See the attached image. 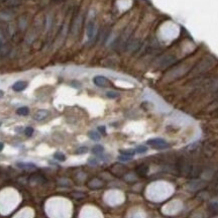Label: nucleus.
Segmentation results:
<instances>
[{
	"label": "nucleus",
	"mask_w": 218,
	"mask_h": 218,
	"mask_svg": "<svg viewBox=\"0 0 218 218\" xmlns=\"http://www.w3.org/2000/svg\"><path fill=\"white\" fill-rule=\"evenodd\" d=\"M214 64H215V60L212 57H206L196 65V67L194 68V73L205 72V71L209 70L211 67H213Z\"/></svg>",
	"instance_id": "f257e3e1"
},
{
	"label": "nucleus",
	"mask_w": 218,
	"mask_h": 218,
	"mask_svg": "<svg viewBox=\"0 0 218 218\" xmlns=\"http://www.w3.org/2000/svg\"><path fill=\"white\" fill-rule=\"evenodd\" d=\"M146 144L148 146H152L156 150H164V148H169V144L166 141L164 138H160V137H156V138H150L146 141Z\"/></svg>",
	"instance_id": "f03ea898"
},
{
	"label": "nucleus",
	"mask_w": 218,
	"mask_h": 218,
	"mask_svg": "<svg viewBox=\"0 0 218 218\" xmlns=\"http://www.w3.org/2000/svg\"><path fill=\"white\" fill-rule=\"evenodd\" d=\"M93 83H94L96 86L101 87V88H105L109 85V81L106 77L104 76H95L93 78Z\"/></svg>",
	"instance_id": "7ed1b4c3"
},
{
	"label": "nucleus",
	"mask_w": 218,
	"mask_h": 218,
	"mask_svg": "<svg viewBox=\"0 0 218 218\" xmlns=\"http://www.w3.org/2000/svg\"><path fill=\"white\" fill-rule=\"evenodd\" d=\"M49 112L47 111V110H45V109H39V110H37V111L33 114V119L37 120V121H41V120L45 119V118L49 116Z\"/></svg>",
	"instance_id": "20e7f679"
},
{
	"label": "nucleus",
	"mask_w": 218,
	"mask_h": 218,
	"mask_svg": "<svg viewBox=\"0 0 218 218\" xmlns=\"http://www.w3.org/2000/svg\"><path fill=\"white\" fill-rule=\"evenodd\" d=\"M94 33H95V22L94 20H89L88 21V24H87V29H86V35H87V37L89 39H92L93 37H94Z\"/></svg>",
	"instance_id": "39448f33"
},
{
	"label": "nucleus",
	"mask_w": 218,
	"mask_h": 218,
	"mask_svg": "<svg viewBox=\"0 0 218 218\" xmlns=\"http://www.w3.org/2000/svg\"><path fill=\"white\" fill-rule=\"evenodd\" d=\"M27 85L28 84L25 81H17L12 85V90L15 91V92H21V91L26 89Z\"/></svg>",
	"instance_id": "423d86ee"
},
{
	"label": "nucleus",
	"mask_w": 218,
	"mask_h": 218,
	"mask_svg": "<svg viewBox=\"0 0 218 218\" xmlns=\"http://www.w3.org/2000/svg\"><path fill=\"white\" fill-rule=\"evenodd\" d=\"M16 167L21 170H35V169H37V166H35L33 162H16Z\"/></svg>",
	"instance_id": "0eeeda50"
},
{
	"label": "nucleus",
	"mask_w": 218,
	"mask_h": 218,
	"mask_svg": "<svg viewBox=\"0 0 218 218\" xmlns=\"http://www.w3.org/2000/svg\"><path fill=\"white\" fill-rule=\"evenodd\" d=\"M176 61V58L174 56H170V55H168V56H165L164 58L160 60V66L162 67H166V66H169V65L173 64L174 62Z\"/></svg>",
	"instance_id": "6e6552de"
},
{
	"label": "nucleus",
	"mask_w": 218,
	"mask_h": 218,
	"mask_svg": "<svg viewBox=\"0 0 218 218\" xmlns=\"http://www.w3.org/2000/svg\"><path fill=\"white\" fill-rule=\"evenodd\" d=\"M45 181V177H43L41 175H32L30 178H29V182H31V183H35V184H41Z\"/></svg>",
	"instance_id": "1a4fd4ad"
},
{
	"label": "nucleus",
	"mask_w": 218,
	"mask_h": 218,
	"mask_svg": "<svg viewBox=\"0 0 218 218\" xmlns=\"http://www.w3.org/2000/svg\"><path fill=\"white\" fill-rule=\"evenodd\" d=\"M16 114L19 116H26L29 114V108L27 106H22L19 107L16 110Z\"/></svg>",
	"instance_id": "9d476101"
},
{
	"label": "nucleus",
	"mask_w": 218,
	"mask_h": 218,
	"mask_svg": "<svg viewBox=\"0 0 218 218\" xmlns=\"http://www.w3.org/2000/svg\"><path fill=\"white\" fill-rule=\"evenodd\" d=\"M88 136L92 140H95V141H98V140H100V138H101L99 132L98 131H95V130H91V131H89L88 132Z\"/></svg>",
	"instance_id": "9b49d317"
},
{
	"label": "nucleus",
	"mask_w": 218,
	"mask_h": 218,
	"mask_svg": "<svg viewBox=\"0 0 218 218\" xmlns=\"http://www.w3.org/2000/svg\"><path fill=\"white\" fill-rule=\"evenodd\" d=\"M103 152H104V148H103V146H100V144H96L92 148V152L94 154H101Z\"/></svg>",
	"instance_id": "f8f14e48"
},
{
	"label": "nucleus",
	"mask_w": 218,
	"mask_h": 218,
	"mask_svg": "<svg viewBox=\"0 0 218 218\" xmlns=\"http://www.w3.org/2000/svg\"><path fill=\"white\" fill-rule=\"evenodd\" d=\"M53 158L59 160V162H65V160H66V156H65L63 152H57L53 154Z\"/></svg>",
	"instance_id": "ddd939ff"
},
{
	"label": "nucleus",
	"mask_w": 218,
	"mask_h": 218,
	"mask_svg": "<svg viewBox=\"0 0 218 218\" xmlns=\"http://www.w3.org/2000/svg\"><path fill=\"white\" fill-rule=\"evenodd\" d=\"M106 96L110 99H115L119 96V93L115 92V91H108V92L106 93Z\"/></svg>",
	"instance_id": "4468645a"
},
{
	"label": "nucleus",
	"mask_w": 218,
	"mask_h": 218,
	"mask_svg": "<svg viewBox=\"0 0 218 218\" xmlns=\"http://www.w3.org/2000/svg\"><path fill=\"white\" fill-rule=\"evenodd\" d=\"M134 150H135V152H137V154H144V152H148V148L144 146H138Z\"/></svg>",
	"instance_id": "2eb2a0df"
},
{
	"label": "nucleus",
	"mask_w": 218,
	"mask_h": 218,
	"mask_svg": "<svg viewBox=\"0 0 218 218\" xmlns=\"http://www.w3.org/2000/svg\"><path fill=\"white\" fill-rule=\"evenodd\" d=\"M120 154H124V156H133L134 154H135V150H120Z\"/></svg>",
	"instance_id": "dca6fc26"
},
{
	"label": "nucleus",
	"mask_w": 218,
	"mask_h": 218,
	"mask_svg": "<svg viewBox=\"0 0 218 218\" xmlns=\"http://www.w3.org/2000/svg\"><path fill=\"white\" fill-rule=\"evenodd\" d=\"M33 131H35V129H33L31 126H27V127L24 129V134L27 136V137H29V136H31L33 134Z\"/></svg>",
	"instance_id": "f3484780"
},
{
	"label": "nucleus",
	"mask_w": 218,
	"mask_h": 218,
	"mask_svg": "<svg viewBox=\"0 0 218 218\" xmlns=\"http://www.w3.org/2000/svg\"><path fill=\"white\" fill-rule=\"evenodd\" d=\"M132 158H133V156H124V154H120V156H118V160H119L120 162H127V160H131Z\"/></svg>",
	"instance_id": "a211bd4d"
},
{
	"label": "nucleus",
	"mask_w": 218,
	"mask_h": 218,
	"mask_svg": "<svg viewBox=\"0 0 218 218\" xmlns=\"http://www.w3.org/2000/svg\"><path fill=\"white\" fill-rule=\"evenodd\" d=\"M88 152V148L87 146H80V148L77 150V154H85V152Z\"/></svg>",
	"instance_id": "6ab92c4d"
},
{
	"label": "nucleus",
	"mask_w": 218,
	"mask_h": 218,
	"mask_svg": "<svg viewBox=\"0 0 218 218\" xmlns=\"http://www.w3.org/2000/svg\"><path fill=\"white\" fill-rule=\"evenodd\" d=\"M72 196L75 198H84L85 197V194L84 193H81V192H73L72 193Z\"/></svg>",
	"instance_id": "aec40b11"
},
{
	"label": "nucleus",
	"mask_w": 218,
	"mask_h": 218,
	"mask_svg": "<svg viewBox=\"0 0 218 218\" xmlns=\"http://www.w3.org/2000/svg\"><path fill=\"white\" fill-rule=\"evenodd\" d=\"M19 3V1H17V0H7L6 1V4L9 5V6H15V5H17Z\"/></svg>",
	"instance_id": "412c9836"
},
{
	"label": "nucleus",
	"mask_w": 218,
	"mask_h": 218,
	"mask_svg": "<svg viewBox=\"0 0 218 218\" xmlns=\"http://www.w3.org/2000/svg\"><path fill=\"white\" fill-rule=\"evenodd\" d=\"M88 162H89V164H90V165H92V166H97V165H98V160H97L96 158H89Z\"/></svg>",
	"instance_id": "4be33fe9"
},
{
	"label": "nucleus",
	"mask_w": 218,
	"mask_h": 218,
	"mask_svg": "<svg viewBox=\"0 0 218 218\" xmlns=\"http://www.w3.org/2000/svg\"><path fill=\"white\" fill-rule=\"evenodd\" d=\"M98 130H99V132H101V133H103V134H105L106 133V127L105 126H98Z\"/></svg>",
	"instance_id": "5701e85b"
},
{
	"label": "nucleus",
	"mask_w": 218,
	"mask_h": 218,
	"mask_svg": "<svg viewBox=\"0 0 218 218\" xmlns=\"http://www.w3.org/2000/svg\"><path fill=\"white\" fill-rule=\"evenodd\" d=\"M3 148H4V144H3L2 142H0V152H1Z\"/></svg>",
	"instance_id": "b1692460"
},
{
	"label": "nucleus",
	"mask_w": 218,
	"mask_h": 218,
	"mask_svg": "<svg viewBox=\"0 0 218 218\" xmlns=\"http://www.w3.org/2000/svg\"><path fill=\"white\" fill-rule=\"evenodd\" d=\"M3 96H4V92H3L2 90H0V99L2 98Z\"/></svg>",
	"instance_id": "393cba45"
},
{
	"label": "nucleus",
	"mask_w": 218,
	"mask_h": 218,
	"mask_svg": "<svg viewBox=\"0 0 218 218\" xmlns=\"http://www.w3.org/2000/svg\"><path fill=\"white\" fill-rule=\"evenodd\" d=\"M1 124H2V122H1V121H0V126H1Z\"/></svg>",
	"instance_id": "a878e982"
},
{
	"label": "nucleus",
	"mask_w": 218,
	"mask_h": 218,
	"mask_svg": "<svg viewBox=\"0 0 218 218\" xmlns=\"http://www.w3.org/2000/svg\"><path fill=\"white\" fill-rule=\"evenodd\" d=\"M53 1H60V0H53Z\"/></svg>",
	"instance_id": "bb28decb"
},
{
	"label": "nucleus",
	"mask_w": 218,
	"mask_h": 218,
	"mask_svg": "<svg viewBox=\"0 0 218 218\" xmlns=\"http://www.w3.org/2000/svg\"><path fill=\"white\" fill-rule=\"evenodd\" d=\"M217 113H218V111H217Z\"/></svg>",
	"instance_id": "cd10ccee"
}]
</instances>
